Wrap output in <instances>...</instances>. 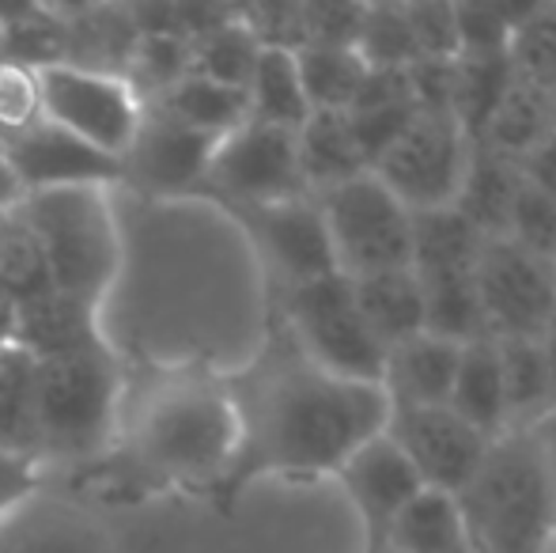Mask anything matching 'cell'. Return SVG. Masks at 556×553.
<instances>
[{
  "label": "cell",
  "mask_w": 556,
  "mask_h": 553,
  "mask_svg": "<svg viewBox=\"0 0 556 553\" xmlns=\"http://www.w3.org/2000/svg\"><path fill=\"white\" fill-rule=\"evenodd\" d=\"M257 53H262V42L242 23V8H235L224 23H216L198 42H190V73L205 76L213 84H224V88L247 91V80L257 65Z\"/></svg>",
  "instance_id": "1f68e13d"
},
{
  "label": "cell",
  "mask_w": 556,
  "mask_h": 553,
  "mask_svg": "<svg viewBox=\"0 0 556 553\" xmlns=\"http://www.w3.org/2000/svg\"><path fill=\"white\" fill-rule=\"evenodd\" d=\"M542 349H545V361H549V376H553V394H556V323L545 330L542 338Z\"/></svg>",
  "instance_id": "bcb514c9"
},
{
  "label": "cell",
  "mask_w": 556,
  "mask_h": 553,
  "mask_svg": "<svg viewBox=\"0 0 556 553\" xmlns=\"http://www.w3.org/2000/svg\"><path fill=\"white\" fill-rule=\"evenodd\" d=\"M352 296H356V307L364 315L367 330L382 341V349H394L425 334V296H420L413 269L359 277L352 280Z\"/></svg>",
  "instance_id": "d4e9b609"
},
{
  "label": "cell",
  "mask_w": 556,
  "mask_h": 553,
  "mask_svg": "<svg viewBox=\"0 0 556 553\" xmlns=\"http://www.w3.org/2000/svg\"><path fill=\"white\" fill-rule=\"evenodd\" d=\"M504 239H511L515 247L538 254V259L556 262V201L534 190L530 183H522L511 216H507Z\"/></svg>",
  "instance_id": "f35d334b"
},
{
  "label": "cell",
  "mask_w": 556,
  "mask_h": 553,
  "mask_svg": "<svg viewBox=\"0 0 556 553\" xmlns=\"http://www.w3.org/2000/svg\"><path fill=\"white\" fill-rule=\"evenodd\" d=\"M337 478L344 481V489H349L352 504L359 508V516H364V524L375 542L387 539L397 512L425 489L417 478V470L409 466V458L394 448V440H390L387 432L359 443V448L341 463Z\"/></svg>",
  "instance_id": "ac0fdd59"
},
{
  "label": "cell",
  "mask_w": 556,
  "mask_h": 553,
  "mask_svg": "<svg viewBox=\"0 0 556 553\" xmlns=\"http://www.w3.org/2000/svg\"><path fill=\"white\" fill-rule=\"evenodd\" d=\"M42 118L38 103V76L30 68L4 65L0 61V137L20 134Z\"/></svg>",
  "instance_id": "ab89813d"
},
{
  "label": "cell",
  "mask_w": 556,
  "mask_h": 553,
  "mask_svg": "<svg viewBox=\"0 0 556 553\" xmlns=\"http://www.w3.org/2000/svg\"><path fill=\"white\" fill-rule=\"evenodd\" d=\"M114 216L122 262L99 303L103 341L125 364L231 376L235 341L257 330L262 303V266L235 216L201 198L144 201L132 193L122 209L114 205Z\"/></svg>",
  "instance_id": "6da1fadb"
},
{
  "label": "cell",
  "mask_w": 556,
  "mask_h": 553,
  "mask_svg": "<svg viewBox=\"0 0 556 553\" xmlns=\"http://www.w3.org/2000/svg\"><path fill=\"white\" fill-rule=\"evenodd\" d=\"M454 501L477 553H549L556 493L527 428L496 436Z\"/></svg>",
  "instance_id": "5b68a950"
},
{
  "label": "cell",
  "mask_w": 556,
  "mask_h": 553,
  "mask_svg": "<svg viewBox=\"0 0 556 553\" xmlns=\"http://www.w3.org/2000/svg\"><path fill=\"white\" fill-rule=\"evenodd\" d=\"M458 341L435 338V334H417L402 345L387 349L382 361V394L390 406H446L458 372Z\"/></svg>",
  "instance_id": "ffe728a7"
},
{
  "label": "cell",
  "mask_w": 556,
  "mask_h": 553,
  "mask_svg": "<svg viewBox=\"0 0 556 553\" xmlns=\"http://www.w3.org/2000/svg\"><path fill=\"white\" fill-rule=\"evenodd\" d=\"M519 171H522V183H530L534 190H542L545 198L556 201V134L549 140H542V144L519 163Z\"/></svg>",
  "instance_id": "7bdbcfd3"
},
{
  "label": "cell",
  "mask_w": 556,
  "mask_h": 553,
  "mask_svg": "<svg viewBox=\"0 0 556 553\" xmlns=\"http://www.w3.org/2000/svg\"><path fill=\"white\" fill-rule=\"evenodd\" d=\"M239 420V448L224 486L257 474H337L341 463L387 428L382 387L323 372L285 330L269 326L262 349L227 376Z\"/></svg>",
  "instance_id": "7a4b0ae2"
},
{
  "label": "cell",
  "mask_w": 556,
  "mask_h": 553,
  "mask_svg": "<svg viewBox=\"0 0 556 553\" xmlns=\"http://www.w3.org/2000/svg\"><path fill=\"white\" fill-rule=\"evenodd\" d=\"M553 137V118H549V96L534 84H522L515 76L511 91L504 96L500 111L492 114L489 129L477 144L492 148V152L507 155V160L522 163L534 152L542 140Z\"/></svg>",
  "instance_id": "f546056e"
},
{
  "label": "cell",
  "mask_w": 556,
  "mask_h": 553,
  "mask_svg": "<svg viewBox=\"0 0 556 553\" xmlns=\"http://www.w3.org/2000/svg\"><path fill=\"white\" fill-rule=\"evenodd\" d=\"M125 364L111 345L35 361L30 432L38 470L50 463H96L114 436Z\"/></svg>",
  "instance_id": "277c9868"
},
{
  "label": "cell",
  "mask_w": 556,
  "mask_h": 553,
  "mask_svg": "<svg viewBox=\"0 0 556 553\" xmlns=\"http://www.w3.org/2000/svg\"><path fill=\"white\" fill-rule=\"evenodd\" d=\"M515 76L542 91L556 88V4H530L507 46Z\"/></svg>",
  "instance_id": "d590c367"
},
{
  "label": "cell",
  "mask_w": 556,
  "mask_h": 553,
  "mask_svg": "<svg viewBox=\"0 0 556 553\" xmlns=\"http://www.w3.org/2000/svg\"><path fill=\"white\" fill-rule=\"evenodd\" d=\"M356 53L367 68H409L420 61L417 42H413V27L405 4H375L364 8L356 35Z\"/></svg>",
  "instance_id": "e575fe53"
},
{
  "label": "cell",
  "mask_w": 556,
  "mask_h": 553,
  "mask_svg": "<svg viewBox=\"0 0 556 553\" xmlns=\"http://www.w3.org/2000/svg\"><path fill=\"white\" fill-rule=\"evenodd\" d=\"M481 323L492 341L545 338L556 323L553 262L515 247L511 239H484L473 266Z\"/></svg>",
  "instance_id": "30bf717a"
},
{
  "label": "cell",
  "mask_w": 556,
  "mask_h": 553,
  "mask_svg": "<svg viewBox=\"0 0 556 553\" xmlns=\"http://www.w3.org/2000/svg\"><path fill=\"white\" fill-rule=\"evenodd\" d=\"M446 410L489 440L507 432L504 368H500V345L492 338H477L462 345Z\"/></svg>",
  "instance_id": "603a6c76"
},
{
  "label": "cell",
  "mask_w": 556,
  "mask_h": 553,
  "mask_svg": "<svg viewBox=\"0 0 556 553\" xmlns=\"http://www.w3.org/2000/svg\"><path fill=\"white\" fill-rule=\"evenodd\" d=\"M35 76L46 122L91 144L96 152L122 160L140 126V111H144V103L129 84L117 76L84 73V68L68 65L42 68Z\"/></svg>",
  "instance_id": "4fadbf2b"
},
{
  "label": "cell",
  "mask_w": 556,
  "mask_h": 553,
  "mask_svg": "<svg viewBox=\"0 0 556 553\" xmlns=\"http://www.w3.org/2000/svg\"><path fill=\"white\" fill-rule=\"evenodd\" d=\"M30 376H35V356L23 353L20 345H0V448L35 463Z\"/></svg>",
  "instance_id": "836d02e7"
},
{
  "label": "cell",
  "mask_w": 556,
  "mask_h": 553,
  "mask_svg": "<svg viewBox=\"0 0 556 553\" xmlns=\"http://www.w3.org/2000/svg\"><path fill=\"white\" fill-rule=\"evenodd\" d=\"M545 96H549V118H553V134H556V88L545 91Z\"/></svg>",
  "instance_id": "7dc6e473"
},
{
  "label": "cell",
  "mask_w": 556,
  "mask_h": 553,
  "mask_svg": "<svg viewBox=\"0 0 556 553\" xmlns=\"http://www.w3.org/2000/svg\"><path fill=\"white\" fill-rule=\"evenodd\" d=\"M382 432L409 458L420 486L451 497L469 486L492 443L446 406H390Z\"/></svg>",
  "instance_id": "9a60e30c"
},
{
  "label": "cell",
  "mask_w": 556,
  "mask_h": 553,
  "mask_svg": "<svg viewBox=\"0 0 556 553\" xmlns=\"http://www.w3.org/2000/svg\"><path fill=\"white\" fill-rule=\"evenodd\" d=\"M0 285H4L15 300L50 288L42 251H38L35 231L27 228L20 209H0Z\"/></svg>",
  "instance_id": "8d00e7d4"
},
{
  "label": "cell",
  "mask_w": 556,
  "mask_h": 553,
  "mask_svg": "<svg viewBox=\"0 0 556 553\" xmlns=\"http://www.w3.org/2000/svg\"><path fill=\"white\" fill-rule=\"evenodd\" d=\"M231 216L254 247L262 274L277 280V292L337 274L330 231H326L323 209L311 193L277 201V205L231 209Z\"/></svg>",
  "instance_id": "5bb4252c"
},
{
  "label": "cell",
  "mask_w": 556,
  "mask_h": 553,
  "mask_svg": "<svg viewBox=\"0 0 556 553\" xmlns=\"http://www.w3.org/2000/svg\"><path fill=\"white\" fill-rule=\"evenodd\" d=\"M277 323H285V330L295 338V345L323 372H330L337 379H349V384L379 387L387 349L367 330L349 277L333 274L280 292Z\"/></svg>",
  "instance_id": "52a82bcc"
},
{
  "label": "cell",
  "mask_w": 556,
  "mask_h": 553,
  "mask_svg": "<svg viewBox=\"0 0 556 553\" xmlns=\"http://www.w3.org/2000/svg\"><path fill=\"white\" fill-rule=\"evenodd\" d=\"M364 8L352 4H303V50L307 46H352L356 50Z\"/></svg>",
  "instance_id": "60d3db41"
},
{
  "label": "cell",
  "mask_w": 556,
  "mask_h": 553,
  "mask_svg": "<svg viewBox=\"0 0 556 553\" xmlns=\"http://www.w3.org/2000/svg\"><path fill=\"white\" fill-rule=\"evenodd\" d=\"M315 201L341 277L359 280L413 266V213L375 175L333 186Z\"/></svg>",
  "instance_id": "ba28073f"
},
{
  "label": "cell",
  "mask_w": 556,
  "mask_h": 553,
  "mask_svg": "<svg viewBox=\"0 0 556 553\" xmlns=\"http://www.w3.org/2000/svg\"><path fill=\"white\" fill-rule=\"evenodd\" d=\"M500 368H504V402H507V428H530L556 410L549 361H545L542 338L496 341Z\"/></svg>",
  "instance_id": "f1b7e54d"
},
{
  "label": "cell",
  "mask_w": 556,
  "mask_h": 553,
  "mask_svg": "<svg viewBox=\"0 0 556 553\" xmlns=\"http://www.w3.org/2000/svg\"><path fill=\"white\" fill-rule=\"evenodd\" d=\"M15 209L35 231L50 288L99 311L122 262L114 193L106 186H73L27 193Z\"/></svg>",
  "instance_id": "8992f818"
},
{
  "label": "cell",
  "mask_w": 556,
  "mask_h": 553,
  "mask_svg": "<svg viewBox=\"0 0 556 553\" xmlns=\"http://www.w3.org/2000/svg\"><path fill=\"white\" fill-rule=\"evenodd\" d=\"M530 4H462L454 8V30H458V58H492L507 53L515 27L522 23Z\"/></svg>",
  "instance_id": "74e56055"
},
{
  "label": "cell",
  "mask_w": 556,
  "mask_h": 553,
  "mask_svg": "<svg viewBox=\"0 0 556 553\" xmlns=\"http://www.w3.org/2000/svg\"><path fill=\"white\" fill-rule=\"evenodd\" d=\"M235 448H239V420L227 376L208 368L125 364L114 436L103 463L114 486H224Z\"/></svg>",
  "instance_id": "3957f363"
},
{
  "label": "cell",
  "mask_w": 556,
  "mask_h": 553,
  "mask_svg": "<svg viewBox=\"0 0 556 553\" xmlns=\"http://www.w3.org/2000/svg\"><path fill=\"white\" fill-rule=\"evenodd\" d=\"M527 432H530V440H534L538 455H542V466H545V474H549L553 493H556V410H549L542 420H534Z\"/></svg>",
  "instance_id": "ee69618b"
},
{
  "label": "cell",
  "mask_w": 556,
  "mask_h": 553,
  "mask_svg": "<svg viewBox=\"0 0 556 553\" xmlns=\"http://www.w3.org/2000/svg\"><path fill=\"white\" fill-rule=\"evenodd\" d=\"M155 106H163L170 118H178L182 126L198 129V134L213 137V140L227 137L231 129H239L242 122L250 118L247 91L224 88V84H213L193 73L186 76V80H178L163 99H155Z\"/></svg>",
  "instance_id": "4dcf8cb0"
},
{
  "label": "cell",
  "mask_w": 556,
  "mask_h": 553,
  "mask_svg": "<svg viewBox=\"0 0 556 553\" xmlns=\"http://www.w3.org/2000/svg\"><path fill=\"white\" fill-rule=\"evenodd\" d=\"M387 542L394 553H466V524L451 493L420 489L390 524Z\"/></svg>",
  "instance_id": "4316f807"
},
{
  "label": "cell",
  "mask_w": 556,
  "mask_h": 553,
  "mask_svg": "<svg viewBox=\"0 0 556 553\" xmlns=\"http://www.w3.org/2000/svg\"><path fill=\"white\" fill-rule=\"evenodd\" d=\"M473 140L451 114H417L402 137L382 152L371 175L402 201L409 213L451 209L466 175Z\"/></svg>",
  "instance_id": "8fae6325"
},
{
  "label": "cell",
  "mask_w": 556,
  "mask_h": 553,
  "mask_svg": "<svg viewBox=\"0 0 556 553\" xmlns=\"http://www.w3.org/2000/svg\"><path fill=\"white\" fill-rule=\"evenodd\" d=\"M4 155L12 163L15 178L27 193H46V190H73V186H106L114 190L122 167L111 155L96 152L91 144L76 140L73 134L58 129L53 122L38 118L35 126L20 129V134L0 137Z\"/></svg>",
  "instance_id": "2e32d148"
},
{
  "label": "cell",
  "mask_w": 556,
  "mask_h": 553,
  "mask_svg": "<svg viewBox=\"0 0 556 553\" xmlns=\"http://www.w3.org/2000/svg\"><path fill=\"white\" fill-rule=\"evenodd\" d=\"M12 345H20L35 361H50V356H68L84 353L91 345H103L99 311L73 300V296H61L58 288L30 292L15 303Z\"/></svg>",
  "instance_id": "d6986e66"
},
{
  "label": "cell",
  "mask_w": 556,
  "mask_h": 553,
  "mask_svg": "<svg viewBox=\"0 0 556 553\" xmlns=\"http://www.w3.org/2000/svg\"><path fill=\"white\" fill-rule=\"evenodd\" d=\"M20 201H23V186H20V178H15L12 163H8L4 144H0V209H15Z\"/></svg>",
  "instance_id": "f6af8a7d"
},
{
  "label": "cell",
  "mask_w": 556,
  "mask_h": 553,
  "mask_svg": "<svg viewBox=\"0 0 556 553\" xmlns=\"http://www.w3.org/2000/svg\"><path fill=\"white\" fill-rule=\"evenodd\" d=\"M61 27H65L61 65L125 80L129 58L140 38L137 27H132L129 8H111V4L61 8Z\"/></svg>",
  "instance_id": "44dd1931"
},
{
  "label": "cell",
  "mask_w": 556,
  "mask_h": 553,
  "mask_svg": "<svg viewBox=\"0 0 556 553\" xmlns=\"http://www.w3.org/2000/svg\"><path fill=\"white\" fill-rule=\"evenodd\" d=\"M220 209H257L277 205V201L307 198V186L300 175V152H295V134L273 129L262 122H242L227 137L216 140V152L208 160L205 190Z\"/></svg>",
  "instance_id": "9c48e42d"
},
{
  "label": "cell",
  "mask_w": 556,
  "mask_h": 553,
  "mask_svg": "<svg viewBox=\"0 0 556 553\" xmlns=\"http://www.w3.org/2000/svg\"><path fill=\"white\" fill-rule=\"evenodd\" d=\"M553 274H556V262H553Z\"/></svg>",
  "instance_id": "681fc988"
},
{
  "label": "cell",
  "mask_w": 556,
  "mask_h": 553,
  "mask_svg": "<svg viewBox=\"0 0 556 553\" xmlns=\"http://www.w3.org/2000/svg\"><path fill=\"white\" fill-rule=\"evenodd\" d=\"M247 114L250 122L300 134L303 122L311 118V103H307V91H303L295 53L288 50L257 53V65L247 80Z\"/></svg>",
  "instance_id": "484cf974"
},
{
  "label": "cell",
  "mask_w": 556,
  "mask_h": 553,
  "mask_svg": "<svg viewBox=\"0 0 556 553\" xmlns=\"http://www.w3.org/2000/svg\"><path fill=\"white\" fill-rule=\"evenodd\" d=\"M35 489H42V470L35 463H27V458L0 448V516L8 508H15L20 501H27Z\"/></svg>",
  "instance_id": "b9f144b4"
},
{
  "label": "cell",
  "mask_w": 556,
  "mask_h": 553,
  "mask_svg": "<svg viewBox=\"0 0 556 553\" xmlns=\"http://www.w3.org/2000/svg\"><path fill=\"white\" fill-rule=\"evenodd\" d=\"M295 152H300V175L311 198L352 183L359 175H371L356 137H352L349 114L315 111L295 134Z\"/></svg>",
  "instance_id": "cb8c5ba5"
},
{
  "label": "cell",
  "mask_w": 556,
  "mask_h": 553,
  "mask_svg": "<svg viewBox=\"0 0 556 553\" xmlns=\"http://www.w3.org/2000/svg\"><path fill=\"white\" fill-rule=\"evenodd\" d=\"M549 550L556 553V524H553V539H549Z\"/></svg>",
  "instance_id": "c3c4849f"
},
{
  "label": "cell",
  "mask_w": 556,
  "mask_h": 553,
  "mask_svg": "<svg viewBox=\"0 0 556 553\" xmlns=\"http://www.w3.org/2000/svg\"><path fill=\"white\" fill-rule=\"evenodd\" d=\"M0 553H114V539L84 501L42 486L0 516Z\"/></svg>",
  "instance_id": "e0dca14e"
},
{
  "label": "cell",
  "mask_w": 556,
  "mask_h": 553,
  "mask_svg": "<svg viewBox=\"0 0 556 553\" xmlns=\"http://www.w3.org/2000/svg\"><path fill=\"white\" fill-rule=\"evenodd\" d=\"M515 84V68L507 53L492 58H454V84H451V118L462 126L469 140H481L492 114L500 111L504 96Z\"/></svg>",
  "instance_id": "83f0119b"
},
{
  "label": "cell",
  "mask_w": 556,
  "mask_h": 553,
  "mask_svg": "<svg viewBox=\"0 0 556 553\" xmlns=\"http://www.w3.org/2000/svg\"><path fill=\"white\" fill-rule=\"evenodd\" d=\"M522 190V171L515 160L492 152L484 144L469 148L466 175H462L454 213L469 224L481 239H500L507 231V216Z\"/></svg>",
  "instance_id": "7402d4cb"
},
{
  "label": "cell",
  "mask_w": 556,
  "mask_h": 553,
  "mask_svg": "<svg viewBox=\"0 0 556 553\" xmlns=\"http://www.w3.org/2000/svg\"><path fill=\"white\" fill-rule=\"evenodd\" d=\"M213 152H216L213 137L182 126L163 106L144 103L137 134H132L125 155L117 160L122 178H117L114 190L132 193V198H144V201L201 198Z\"/></svg>",
  "instance_id": "7c38bea8"
},
{
  "label": "cell",
  "mask_w": 556,
  "mask_h": 553,
  "mask_svg": "<svg viewBox=\"0 0 556 553\" xmlns=\"http://www.w3.org/2000/svg\"><path fill=\"white\" fill-rule=\"evenodd\" d=\"M295 65H300L311 114H349L352 99L367 76V65L352 46H307L295 53Z\"/></svg>",
  "instance_id": "d6a6232c"
}]
</instances>
